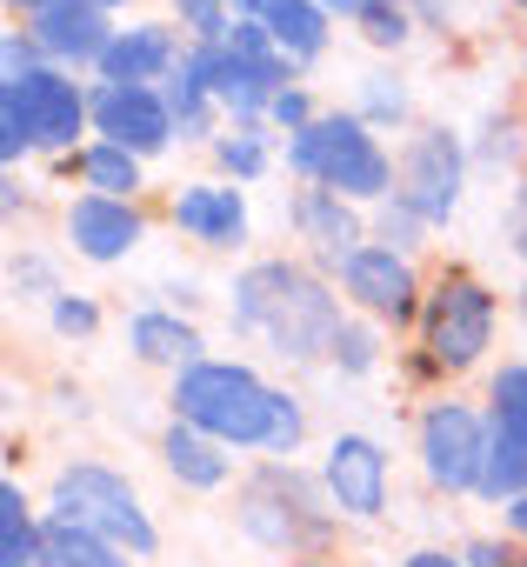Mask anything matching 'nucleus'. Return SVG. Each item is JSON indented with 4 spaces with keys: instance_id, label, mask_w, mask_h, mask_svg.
Returning <instances> with one entry per match:
<instances>
[{
    "instance_id": "nucleus-8",
    "label": "nucleus",
    "mask_w": 527,
    "mask_h": 567,
    "mask_svg": "<svg viewBox=\"0 0 527 567\" xmlns=\"http://www.w3.org/2000/svg\"><path fill=\"white\" fill-rule=\"evenodd\" d=\"M401 181H407V187H401V200H414V207H421V220H447V214H454V200H461V147H454V134H447V127L414 134Z\"/></svg>"
},
{
    "instance_id": "nucleus-2",
    "label": "nucleus",
    "mask_w": 527,
    "mask_h": 567,
    "mask_svg": "<svg viewBox=\"0 0 527 567\" xmlns=\"http://www.w3.org/2000/svg\"><path fill=\"white\" fill-rule=\"evenodd\" d=\"M174 408H180V421L207 427L214 441L268 447L275 414H281V394L260 388V381H254L247 368H234V361H194V368H180V381H174Z\"/></svg>"
},
{
    "instance_id": "nucleus-3",
    "label": "nucleus",
    "mask_w": 527,
    "mask_h": 567,
    "mask_svg": "<svg viewBox=\"0 0 527 567\" xmlns=\"http://www.w3.org/2000/svg\"><path fill=\"white\" fill-rule=\"evenodd\" d=\"M288 161H294L301 174H314L321 187L354 194V200H381L388 181H394L388 154L374 147V134H368L354 114H321V121H308V127L294 134Z\"/></svg>"
},
{
    "instance_id": "nucleus-35",
    "label": "nucleus",
    "mask_w": 527,
    "mask_h": 567,
    "mask_svg": "<svg viewBox=\"0 0 527 567\" xmlns=\"http://www.w3.org/2000/svg\"><path fill=\"white\" fill-rule=\"evenodd\" d=\"M321 8H341V14H361V8H368V0H321Z\"/></svg>"
},
{
    "instance_id": "nucleus-32",
    "label": "nucleus",
    "mask_w": 527,
    "mask_h": 567,
    "mask_svg": "<svg viewBox=\"0 0 527 567\" xmlns=\"http://www.w3.org/2000/svg\"><path fill=\"white\" fill-rule=\"evenodd\" d=\"M401 107H407V101H401V87H388V81H374V87H368V114H374V121H401Z\"/></svg>"
},
{
    "instance_id": "nucleus-19",
    "label": "nucleus",
    "mask_w": 527,
    "mask_h": 567,
    "mask_svg": "<svg viewBox=\"0 0 527 567\" xmlns=\"http://www.w3.org/2000/svg\"><path fill=\"white\" fill-rule=\"evenodd\" d=\"M41 547H48L54 567H127L121 540H107V534H94L87 520H68V514H54L41 527Z\"/></svg>"
},
{
    "instance_id": "nucleus-24",
    "label": "nucleus",
    "mask_w": 527,
    "mask_h": 567,
    "mask_svg": "<svg viewBox=\"0 0 527 567\" xmlns=\"http://www.w3.org/2000/svg\"><path fill=\"white\" fill-rule=\"evenodd\" d=\"M81 174H87L94 194H121V200L141 187V161H134V147H121V141L87 147V154H81Z\"/></svg>"
},
{
    "instance_id": "nucleus-22",
    "label": "nucleus",
    "mask_w": 527,
    "mask_h": 567,
    "mask_svg": "<svg viewBox=\"0 0 527 567\" xmlns=\"http://www.w3.org/2000/svg\"><path fill=\"white\" fill-rule=\"evenodd\" d=\"M34 560H48V547H41V527L28 514L21 487L8 481L0 487V567H34Z\"/></svg>"
},
{
    "instance_id": "nucleus-11",
    "label": "nucleus",
    "mask_w": 527,
    "mask_h": 567,
    "mask_svg": "<svg viewBox=\"0 0 527 567\" xmlns=\"http://www.w3.org/2000/svg\"><path fill=\"white\" fill-rule=\"evenodd\" d=\"M0 94H14L21 101V121H28V134L41 141V147H68L74 134H81V87L74 81H61V74H21V81H8Z\"/></svg>"
},
{
    "instance_id": "nucleus-16",
    "label": "nucleus",
    "mask_w": 527,
    "mask_h": 567,
    "mask_svg": "<svg viewBox=\"0 0 527 567\" xmlns=\"http://www.w3.org/2000/svg\"><path fill=\"white\" fill-rule=\"evenodd\" d=\"M294 227H301V240H314L328 260H348L354 240H361V227H354V214L341 207L334 187H308V194H294Z\"/></svg>"
},
{
    "instance_id": "nucleus-5",
    "label": "nucleus",
    "mask_w": 527,
    "mask_h": 567,
    "mask_svg": "<svg viewBox=\"0 0 527 567\" xmlns=\"http://www.w3.org/2000/svg\"><path fill=\"white\" fill-rule=\"evenodd\" d=\"M487 341H494V295L480 288L474 274H447L434 308H427V348H434V361L441 368H474Z\"/></svg>"
},
{
    "instance_id": "nucleus-25",
    "label": "nucleus",
    "mask_w": 527,
    "mask_h": 567,
    "mask_svg": "<svg viewBox=\"0 0 527 567\" xmlns=\"http://www.w3.org/2000/svg\"><path fill=\"white\" fill-rule=\"evenodd\" d=\"M494 421L527 441V368H500L494 374Z\"/></svg>"
},
{
    "instance_id": "nucleus-33",
    "label": "nucleus",
    "mask_w": 527,
    "mask_h": 567,
    "mask_svg": "<svg viewBox=\"0 0 527 567\" xmlns=\"http://www.w3.org/2000/svg\"><path fill=\"white\" fill-rule=\"evenodd\" d=\"M507 527H514V534H527V494H514V507H507Z\"/></svg>"
},
{
    "instance_id": "nucleus-10",
    "label": "nucleus",
    "mask_w": 527,
    "mask_h": 567,
    "mask_svg": "<svg viewBox=\"0 0 527 567\" xmlns=\"http://www.w3.org/2000/svg\"><path fill=\"white\" fill-rule=\"evenodd\" d=\"M341 280L348 295L368 308V315H388V321H407L414 315V274L394 247H354L341 260Z\"/></svg>"
},
{
    "instance_id": "nucleus-31",
    "label": "nucleus",
    "mask_w": 527,
    "mask_h": 567,
    "mask_svg": "<svg viewBox=\"0 0 527 567\" xmlns=\"http://www.w3.org/2000/svg\"><path fill=\"white\" fill-rule=\"evenodd\" d=\"M275 121H281V127H294V134H301V127H308V121H314V107H308V94H294V87H281V94H275Z\"/></svg>"
},
{
    "instance_id": "nucleus-17",
    "label": "nucleus",
    "mask_w": 527,
    "mask_h": 567,
    "mask_svg": "<svg viewBox=\"0 0 527 567\" xmlns=\"http://www.w3.org/2000/svg\"><path fill=\"white\" fill-rule=\"evenodd\" d=\"M220 447H227V441H214V434L194 427V421H174L167 441H161L174 481H187V487H220V481H227V454H220Z\"/></svg>"
},
{
    "instance_id": "nucleus-7",
    "label": "nucleus",
    "mask_w": 527,
    "mask_h": 567,
    "mask_svg": "<svg viewBox=\"0 0 527 567\" xmlns=\"http://www.w3.org/2000/svg\"><path fill=\"white\" fill-rule=\"evenodd\" d=\"M94 121H101L107 141H121L134 154H161L174 141V107L154 87H141V81H107L94 94Z\"/></svg>"
},
{
    "instance_id": "nucleus-4",
    "label": "nucleus",
    "mask_w": 527,
    "mask_h": 567,
    "mask_svg": "<svg viewBox=\"0 0 527 567\" xmlns=\"http://www.w3.org/2000/svg\"><path fill=\"white\" fill-rule=\"evenodd\" d=\"M54 514L87 520L94 534L121 540L127 554H154V547H161V534H154V520L141 514L134 487H127L114 467H94V461H81V467H68V474L54 481Z\"/></svg>"
},
{
    "instance_id": "nucleus-23",
    "label": "nucleus",
    "mask_w": 527,
    "mask_h": 567,
    "mask_svg": "<svg viewBox=\"0 0 527 567\" xmlns=\"http://www.w3.org/2000/svg\"><path fill=\"white\" fill-rule=\"evenodd\" d=\"M480 494L500 501V494H527V441L514 427L494 421V441H487V467H480Z\"/></svg>"
},
{
    "instance_id": "nucleus-28",
    "label": "nucleus",
    "mask_w": 527,
    "mask_h": 567,
    "mask_svg": "<svg viewBox=\"0 0 527 567\" xmlns=\"http://www.w3.org/2000/svg\"><path fill=\"white\" fill-rule=\"evenodd\" d=\"M334 361H341L348 374H368V368H374V334H361V328H341V341H334Z\"/></svg>"
},
{
    "instance_id": "nucleus-6",
    "label": "nucleus",
    "mask_w": 527,
    "mask_h": 567,
    "mask_svg": "<svg viewBox=\"0 0 527 567\" xmlns=\"http://www.w3.org/2000/svg\"><path fill=\"white\" fill-rule=\"evenodd\" d=\"M421 467H427V481L447 487V494L480 487V467H487V427H480L467 408H454V401L427 408V421H421Z\"/></svg>"
},
{
    "instance_id": "nucleus-29",
    "label": "nucleus",
    "mask_w": 527,
    "mask_h": 567,
    "mask_svg": "<svg viewBox=\"0 0 527 567\" xmlns=\"http://www.w3.org/2000/svg\"><path fill=\"white\" fill-rule=\"evenodd\" d=\"M220 161L234 174H260V167H268V147H260L254 134H234V141H220Z\"/></svg>"
},
{
    "instance_id": "nucleus-20",
    "label": "nucleus",
    "mask_w": 527,
    "mask_h": 567,
    "mask_svg": "<svg viewBox=\"0 0 527 567\" xmlns=\"http://www.w3.org/2000/svg\"><path fill=\"white\" fill-rule=\"evenodd\" d=\"M127 341H134L141 361H161V368H194V354H200V334L174 315H134Z\"/></svg>"
},
{
    "instance_id": "nucleus-9",
    "label": "nucleus",
    "mask_w": 527,
    "mask_h": 567,
    "mask_svg": "<svg viewBox=\"0 0 527 567\" xmlns=\"http://www.w3.org/2000/svg\"><path fill=\"white\" fill-rule=\"evenodd\" d=\"M328 501L354 520H374L388 507V454L368 434H341L328 447Z\"/></svg>"
},
{
    "instance_id": "nucleus-36",
    "label": "nucleus",
    "mask_w": 527,
    "mask_h": 567,
    "mask_svg": "<svg viewBox=\"0 0 527 567\" xmlns=\"http://www.w3.org/2000/svg\"><path fill=\"white\" fill-rule=\"evenodd\" d=\"M234 8H247V14H268V8H275V0H234Z\"/></svg>"
},
{
    "instance_id": "nucleus-26",
    "label": "nucleus",
    "mask_w": 527,
    "mask_h": 567,
    "mask_svg": "<svg viewBox=\"0 0 527 567\" xmlns=\"http://www.w3.org/2000/svg\"><path fill=\"white\" fill-rule=\"evenodd\" d=\"M361 34L374 48H401L407 41V8H401V0H368V8H361Z\"/></svg>"
},
{
    "instance_id": "nucleus-37",
    "label": "nucleus",
    "mask_w": 527,
    "mask_h": 567,
    "mask_svg": "<svg viewBox=\"0 0 527 567\" xmlns=\"http://www.w3.org/2000/svg\"><path fill=\"white\" fill-rule=\"evenodd\" d=\"M34 567H54V560H34Z\"/></svg>"
},
{
    "instance_id": "nucleus-1",
    "label": "nucleus",
    "mask_w": 527,
    "mask_h": 567,
    "mask_svg": "<svg viewBox=\"0 0 527 567\" xmlns=\"http://www.w3.org/2000/svg\"><path fill=\"white\" fill-rule=\"evenodd\" d=\"M234 328L260 334L281 361H314L341 341V308L321 280L294 260H260L234 280Z\"/></svg>"
},
{
    "instance_id": "nucleus-34",
    "label": "nucleus",
    "mask_w": 527,
    "mask_h": 567,
    "mask_svg": "<svg viewBox=\"0 0 527 567\" xmlns=\"http://www.w3.org/2000/svg\"><path fill=\"white\" fill-rule=\"evenodd\" d=\"M401 567H461V560H447V554H407Z\"/></svg>"
},
{
    "instance_id": "nucleus-12",
    "label": "nucleus",
    "mask_w": 527,
    "mask_h": 567,
    "mask_svg": "<svg viewBox=\"0 0 527 567\" xmlns=\"http://www.w3.org/2000/svg\"><path fill=\"white\" fill-rule=\"evenodd\" d=\"M34 41L61 61H101L107 54V14L101 0H41L34 8Z\"/></svg>"
},
{
    "instance_id": "nucleus-27",
    "label": "nucleus",
    "mask_w": 527,
    "mask_h": 567,
    "mask_svg": "<svg viewBox=\"0 0 527 567\" xmlns=\"http://www.w3.org/2000/svg\"><path fill=\"white\" fill-rule=\"evenodd\" d=\"M180 8V28H194V41H227V0H174Z\"/></svg>"
},
{
    "instance_id": "nucleus-18",
    "label": "nucleus",
    "mask_w": 527,
    "mask_h": 567,
    "mask_svg": "<svg viewBox=\"0 0 527 567\" xmlns=\"http://www.w3.org/2000/svg\"><path fill=\"white\" fill-rule=\"evenodd\" d=\"M167 68H174L167 28H127V34H114L107 54H101V74H107V81H154V74H167Z\"/></svg>"
},
{
    "instance_id": "nucleus-15",
    "label": "nucleus",
    "mask_w": 527,
    "mask_h": 567,
    "mask_svg": "<svg viewBox=\"0 0 527 567\" xmlns=\"http://www.w3.org/2000/svg\"><path fill=\"white\" fill-rule=\"evenodd\" d=\"M174 227H187V234L207 240V247H234V240L247 234V207H240L234 187H187V194L174 200Z\"/></svg>"
},
{
    "instance_id": "nucleus-13",
    "label": "nucleus",
    "mask_w": 527,
    "mask_h": 567,
    "mask_svg": "<svg viewBox=\"0 0 527 567\" xmlns=\"http://www.w3.org/2000/svg\"><path fill=\"white\" fill-rule=\"evenodd\" d=\"M68 234H74V247H81L87 260H121V254H134V240H141V214H134L121 194H87V200L68 207Z\"/></svg>"
},
{
    "instance_id": "nucleus-21",
    "label": "nucleus",
    "mask_w": 527,
    "mask_h": 567,
    "mask_svg": "<svg viewBox=\"0 0 527 567\" xmlns=\"http://www.w3.org/2000/svg\"><path fill=\"white\" fill-rule=\"evenodd\" d=\"M260 21L275 28V41H281L288 61H314V54L328 48V28H321V8H314V0H275Z\"/></svg>"
},
{
    "instance_id": "nucleus-14",
    "label": "nucleus",
    "mask_w": 527,
    "mask_h": 567,
    "mask_svg": "<svg viewBox=\"0 0 527 567\" xmlns=\"http://www.w3.org/2000/svg\"><path fill=\"white\" fill-rule=\"evenodd\" d=\"M301 487H308V481H301V474H281V467H275V474H260V481L247 487V507H240L247 534H254V540H268V547L314 540V527H301V507H308V501H301V507H288Z\"/></svg>"
},
{
    "instance_id": "nucleus-30",
    "label": "nucleus",
    "mask_w": 527,
    "mask_h": 567,
    "mask_svg": "<svg viewBox=\"0 0 527 567\" xmlns=\"http://www.w3.org/2000/svg\"><path fill=\"white\" fill-rule=\"evenodd\" d=\"M94 321H101L94 301H74V295L54 301V328H61V334H94Z\"/></svg>"
},
{
    "instance_id": "nucleus-38",
    "label": "nucleus",
    "mask_w": 527,
    "mask_h": 567,
    "mask_svg": "<svg viewBox=\"0 0 527 567\" xmlns=\"http://www.w3.org/2000/svg\"><path fill=\"white\" fill-rule=\"evenodd\" d=\"M520 8H527V0H520Z\"/></svg>"
}]
</instances>
